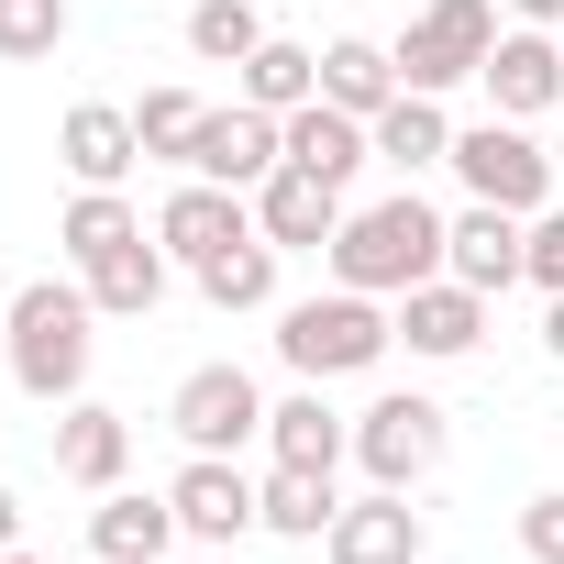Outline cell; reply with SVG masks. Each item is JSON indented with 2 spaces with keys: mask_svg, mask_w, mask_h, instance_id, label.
Listing matches in <instances>:
<instances>
[{
  "mask_svg": "<svg viewBox=\"0 0 564 564\" xmlns=\"http://www.w3.org/2000/svg\"><path fill=\"white\" fill-rule=\"evenodd\" d=\"M100 300H89V276H34V289L0 311V355H12V388L23 399H45V410H67V399H89V355H100Z\"/></svg>",
  "mask_w": 564,
  "mask_h": 564,
  "instance_id": "cell-1",
  "label": "cell"
},
{
  "mask_svg": "<svg viewBox=\"0 0 564 564\" xmlns=\"http://www.w3.org/2000/svg\"><path fill=\"white\" fill-rule=\"evenodd\" d=\"M421 276H443V210H432L421 188H388V199L344 210V232H333V289L410 300Z\"/></svg>",
  "mask_w": 564,
  "mask_h": 564,
  "instance_id": "cell-2",
  "label": "cell"
},
{
  "mask_svg": "<svg viewBox=\"0 0 564 564\" xmlns=\"http://www.w3.org/2000/svg\"><path fill=\"white\" fill-rule=\"evenodd\" d=\"M388 344H399V322L366 289H333V300H289V311H276V355H289V377H311V388L366 377Z\"/></svg>",
  "mask_w": 564,
  "mask_h": 564,
  "instance_id": "cell-3",
  "label": "cell"
},
{
  "mask_svg": "<svg viewBox=\"0 0 564 564\" xmlns=\"http://www.w3.org/2000/svg\"><path fill=\"white\" fill-rule=\"evenodd\" d=\"M454 177H465V199H498V210H542L553 188H564V166H553V144H531V122H509V111H487V122H465L454 133V155H443Z\"/></svg>",
  "mask_w": 564,
  "mask_h": 564,
  "instance_id": "cell-4",
  "label": "cell"
},
{
  "mask_svg": "<svg viewBox=\"0 0 564 564\" xmlns=\"http://www.w3.org/2000/svg\"><path fill=\"white\" fill-rule=\"evenodd\" d=\"M498 34H509V23H498V0H432V12L388 45V56H399V89H432V100H443L454 78H476V67H487V45H498Z\"/></svg>",
  "mask_w": 564,
  "mask_h": 564,
  "instance_id": "cell-5",
  "label": "cell"
},
{
  "mask_svg": "<svg viewBox=\"0 0 564 564\" xmlns=\"http://www.w3.org/2000/svg\"><path fill=\"white\" fill-rule=\"evenodd\" d=\"M443 443H454V421H443V399H421V388H388L377 410H355V465H366L377 487H421V476L443 465Z\"/></svg>",
  "mask_w": 564,
  "mask_h": 564,
  "instance_id": "cell-6",
  "label": "cell"
},
{
  "mask_svg": "<svg viewBox=\"0 0 564 564\" xmlns=\"http://www.w3.org/2000/svg\"><path fill=\"white\" fill-rule=\"evenodd\" d=\"M166 432L188 454H243V443H265V388L243 366H188L177 399H166Z\"/></svg>",
  "mask_w": 564,
  "mask_h": 564,
  "instance_id": "cell-7",
  "label": "cell"
},
{
  "mask_svg": "<svg viewBox=\"0 0 564 564\" xmlns=\"http://www.w3.org/2000/svg\"><path fill=\"white\" fill-rule=\"evenodd\" d=\"M443 276H465L476 300H509L520 276H531V221L498 210V199H465V210L443 221Z\"/></svg>",
  "mask_w": 564,
  "mask_h": 564,
  "instance_id": "cell-8",
  "label": "cell"
},
{
  "mask_svg": "<svg viewBox=\"0 0 564 564\" xmlns=\"http://www.w3.org/2000/svg\"><path fill=\"white\" fill-rule=\"evenodd\" d=\"M276 166H289V122H276V111H254V100H232V111H199V144H188V166H177V177L265 188Z\"/></svg>",
  "mask_w": 564,
  "mask_h": 564,
  "instance_id": "cell-9",
  "label": "cell"
},
{
  "mask_svg": "<svg viewBox=\"0 0 564 564\" xmlns=\"http://www.w3.org/2000/svg\"><path fill=\"white\" fill-rule=\"evenodd\" d=\"M487 111H509V122H542V111H564V34H542V23H509L498 45H487Z\"/></svg>",
  "mask_w": 564,
  "mask_h": 564,
  "instance_id": "cell-10",
  "label": "cell"
},
{
  "mask_svg": "<svg viewBox=\"0 0 564 564\" xmlns=\"http://www.w3.org/2000/svg\"><path fill=\"white\" fill-rule=\"evenodd\" d=\"M254 232V188H221V177H177V199L155 210V243L177 254V265H210L221 243H243Z\"/></svg>",
  "mask_w": 564,
  "mask_h": 564,
  "instance_id": "cell-11",
  "label": "cell"
},
{
  "mask_svg": "<svg viewBox=\"0 0 564 564\" xmlns=\"http://www.w3.org/2000/svg\"><path fill=\"white\" fill-rule=\"evenodd\" d=\"M166 498H177V531H188L199 553H221V542H243V531H254V476H243L232 454H188Z\"/></svg>",
  "mask_w": 564,
  "mask_h": 564,
  "instance_id": "cell-12",
  "label": "cell"
},
{
  "mask_svg": "<svg viewBox=\"0 0 564 564\" xmlns=\"http://www.w3.org/2000/svg\"><path fill=\"white\" fill-rule=\"evenodd\" d=\"M254 232H265L276 254H333V232H344V188L311 177V166H276V177L254 188Z\"/></svg>",
  "mask_w": 564,
  "mask_h": 564,
  "instance_id": "cell-13",
  "label": "cell"
},
{
  "mask_svg": "<svg viewBox=\"0 0 564 564\" xmlns=\"http://www.w3.org/2000/svg\"><path fill=\"white\" fill-rule=\"evenodd\" d=\"M399 344H410L421 366H454V355L487 344V300L465 289V276H421V289L399 300Z\"/></svg>",
  "mask_w": 564,
  "mask_h": 564,
  "instance_id": "cell-14",
  "label": "cell"
},
{
  "mask_svg": "<svg viewBox=\"0 0 564 564\" xmlns=\"http://www.w3.org/2000/svg\"><path fill=\"white\" fill-rule=\"evenodd\" d=\"M56 166H67L78 188H122V177L144 166V133H133V111H122V100H78V111L56 122Z\"/></svg>",
  "mask_w": 564,
  "mask_h": 564,
  "instance_id": "cell-15",
  "label": "cell"
},
{
  "mask_svg": "<svg viewBox=\"0 0 564 564\" xmlns=\"http://www.w3.org/2000/svg\"><path fill=\"white\" fill-rule=\"evenodd\" d=\"M188 531H177V498H144V487H100L89 509V564H166Z\"/></svg>",
  "mask_w": 564,
  "mask_h": 564,
  "instance_id": "cell-16",
  "label": "cell"
},
{
  "mask_svg": "<svg viewBox=\"0 0 564 564\" xmlns=\"http://www.w3.org/2000/svg\"><path fill=\"white\" fill-rule=\"evenodd\" d=\"M322 553H333V564H421V509H410V487L344 498V520L322 531Z\"/></svg>",
  "mask_w": 564,
  "mask_h": 564,
  "instance_id": "cell-17",
  "label": "cell"
},
{
  "mask_svg": "<svg viewBox=\"0 0 564 564\" xmlns=\"http://www.w3.org/2000/svg\"><path fill=\"white\" fill-rule=\"evenodd\" d=\"M122 465H133V421L100 410V399H67L56 410V476L100 498V487H122Z\"/></svg>",
  "mask_w": 564,
  "mask_h": 564,
  "instance_id": "cell-18",
  "label": "cell"
},
{
  "mask_svg": "<svg viewBox=\"0 0 564 564\" xmlns=\"http://www.w3.org/2000/svg\"><path fill=\"white\" fill-rule=\"evenodd\" d=\"M265 454H276V465H311V476H333V465L355 454V421H344V410H333V399L300 377V399H265Z\"/></svg>",
  "mask_w": 564,
  "mask_h": 564,
  "instance_id": "cell-19",
  "label": "cell"
},
{
  "mask_svg": "<svg viewBox=\"0 0 564 564\" xmlns=\"http://www.w3.org/2000/svg\"><path fill=\"white\" fill-rule=\"evenodd\" d=\"M289 166L355 188V166H377V133H366L355 111H333V100H300V111H289Z\"/></svg>",
  "mask_w": 564,
  "mask_h": 564,
  "instance_id": "cell-20",
  "label": "cell"
},
{
  "mask_svg": "<svg viewBox=\"0 0 564 564\" xmlns=\"http://www.w3.org/2000/svg\"><path fill=\"white\" fill-rule=\"evenodd\" d=\"M166 265H177V254H166L155 232H133L122 254H100V265H78V276H89V300H100V322H144V311L166 300Z\"/></svg>",
  "mask_w": 564,
  "mask_h": 564,
  "instance_id": "cell-21",
  "label": "cell"
},
{
  "mask_svg": "<svg viewBox=\"0 0 564 564\" xmlns=\"http://www.w3.org/2000/svg\"><path fill=\"white\" fill-rule=\"evenodd\" d=\"M333 520H344V487L311 476V465H276V476L254 487V531H276V542H322Z\"/></svg>",
  "mask_w": 564,
  "mask_h": 564,
  "instance_id": "cell-22",
  "label": "cell"
},
{
  "mask_svg": "<svg viewBox=\"0 0 564 564\" xmlns=\"http://www.w3.org/2000/svg\"><path fill=\"white\" fill-rule=\"evenodd\" d=\"M322 100L355 111V122H377V111L399 100V56L366 45V34H333V45H322Z\"/></svg>",
  "mask_w": 564,
  "mask_h": 564,
  "instance_id": "cell-23",
  "label": "cell"
},
{
  "mask_svg": "<svg viewBox=\"0 0 564 564\" xmlns=\"http://www.w3.org/2000/svg\"><path fill=\"white\" fill-rule=\"evenodd\" d=\"M366 133H377V166H399V177H421V166H443V155H454V122H443V100H432V89H399Z\"/></svg>",
  "mask_w": 564,
  "mask_h": 564,
  "instance_id": "cell-24",
  "label": "cell"
},
{
  "mask_svg": "<svg viewBox=\"0 0 564 564\" xmlns=\"http://www.w3.org/2000/svg\"><path fill=\"white\" fill-rule=\"evenodd\" d=\"M232 78H243V100H254V111H276V122H289L300 100H322V45H289V34H265V45H254Z\"/></svg>",
  "mask_w": 564,
  "mask_h": 564,
  "instance_id": "cell-25",
  "label": "cell"
},
{
  "mask_svg": "<svg viewBox=\"0 0 564 564\" xmlns=\"http://www.w3.org/2000/svg\"><path fill=\"white\" fill-rule=\"evenodd\" d=\"M188 276H199V300H210V311H265V300H276V243L243 232V243H221V254L188 265Z\"/></svg>",
  "mask_w": 564,
  "mask_h": 564,
  "instance_id": "cell-26",
  "label": "cell"
},
{
  "mask_svg": "<svg viewBox=\"0 0 564 564\" xmlns=\"http://www.w3.org/2000/svg\"><path fill=\"white\" fill-rule=\"evenodd\" d=\"M133 232H144V210H133L122 188H78V199H67V221H56L67 265H100V254H122Z\"/></svg>",
  "mask_w": 564,
  "mask_h": 564,
  "instance_id": "cell-27",
  "label": "cell"
},
{
  "mask_svg": "<svg viewBox=\"0 0 564 564\" xmlns=\"http://www.w3.org/2000/svg\"><path fill=\"white\" fill-rule=\"evenodd\" d=\"M265 45V12H254V0H199V12H188V56L199 67H243Z\"/></svg>",
  "mask_w": 564,
  "mask_h": 564,
  "instance_id": "cell-28",
  "label": "cell"
},
{
  "mask_svg": "<svg viewBox=\"0 0 564 564\" xmlns=\"http://www.w3.org/2000/svg\"><path fill=\"white\" fill-rule=\"evenodd\" d=\"M199 111H210V100H188V89H144V100H133V133H144V155L188 166V144H199Z\"/></svg>",
  "mask_w": 564,
  "mask_h": 564,
  "instance_id": "cell-29",
  "label": "cell"
},
{
  "mask_svg": "<svg viewBox=\"0 0 564 564\" xmlns=\"http://www.w3.org/2000/svg\"><path fill=\"white\" fill-rule=\"evenodd\" d=\"M67 45V0H0V56L12 67H45Z\"/></svg>",
  "mask_w": 564,
  "mask_h": 564,
  "instance_id": "cell-30",
  "label": "cell"
},
{
  "mask_svg": "<svg viewBox=\"0 0 564 564\" xmlns=\"http://www.w3.org/2000/svg\"><path fill=\"white\" fill-rule=\"evenodd\" d=\"M531 289H542V300L564 289V188H553V199L531 210Z\"/></svg>",
  "mask_w": 564,
  "mask_h": 564,
  "instance_id": "cell-31",
  "label": "cell"
},
{
  "mask_svg": "<svg viewBox=\"0 0 564 564\" xmlns=\"http://www.w3.org/2000/svg\"><path fill=\"white\" fill-rule=\"evenodd\" d=\"M520 553H531V564H564V487H542V498L520 509Z\"/></svg>",
  "mask_w": 564,
  "mask_h": 564,
  "instance_id": "cell-32",
  "label": "cell"
},
{
  "mask_svg": "<svg viewBox=\"0 0 564 564\" xmlns=\"http://www.w3.org/2000/svg\"><path fill=\"white\" fill-rule=\"evenodd\" d=\"M509 23H542V34H564V0H509Z\"/></svg>",
  "mask_w": 564,
  "mask_h": 564,
  "instance_id": "cell-33",
  "label": "cell"
},
{
  "mask_svg": "<svg viewBox=\"0 0 564 564\" xmlns=\"http://www.w3.org/2000/svg\"><path fill=\"white\" fill-rule=\"evenodd\" d=\"M542 355H553V366H564V289H553V300H542Z\"/></svg>",
  "mask_w": 564,
  "mask_h": 564,
  "instance_id": "cell-34",
  "label": "cell"
},
{
  "mask_svg": "<svg viewBox=\"0 0 564 564\" xmlns=\"http://www.w3.org/2000/svg\"><path fill=\"white\" fill-rule=\"evenodd\" d=\"M12 542H23V498H12V487H0V553H12Z\"/></svg>",
  "mask_w": 564,
  "mask_h": 564,
  "instance_id": "cell-35",
  "label": "cell"
},
{
  "mask_svg": "<svg viewBox=\"0 0 564 564\" xmlns=\"http://www.w3.org/2000/svg\"><path fill=\"white\" fill-rule=\"evenodd\" d=\"M0 564H45V553H23V542H12V553H0Z\"/></svg>",
  "mask_w": 564,
  "mask_h": 564,
  "instance_id": "cell-36",
  "label": "cell"
},
{
  "mask_svg": "<svg viewBox=\"0 0 564 564\" xmlns=\"http://www.w3.org/2000/svg\"><path fill=\"white\" fill-rule=\"evenodd\" d=\"M553 166H564V144H553Z\"/></svg>",
  "mask_w": 564,
  "mask_h": 564,
  "instance_id": "cell-37",
  "label": "cell"
},
{
  "mask_svg": "<svg viewBox=\"0 0 564 564\" xmlns=\"http://www.w3.org/2000/svg\"><path fill=\"white\" fill-rule=\"evenodd\" d=\"M166 564H177V553H166Z\"/></svg>",
  "mask_w": 564,
  "mask_h": 564,
  "instance_id": "cell-38",
  "label": "cell"
}]
</instances>
